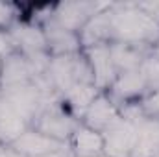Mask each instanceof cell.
<instances>
[{"label":"cell","mask_w":159,"mask_h":157,"mask_svg":"<svg viewBox=\"0 0 159 157\" xmlns=\"http://www.w3.org/2000/svg\"><path fill=\"white\" fill-rule=\"evenodd\" d=\"M89 65L94 76V85L104 87L117 78V67L111 57V46L109 44H94L89 46Z\"/></svg>","instance_id":"8"},{"label":"cell","mask_w":159,"mask_h":157,"mask_svg":"<svg viewBox=\"0 0 159 157\" xmlns=\"http://www.w3.org/2000/svg\"><path fill=\"white\" fill-rule=\"evenodd\" d=\"M44 39H46V44L50 46V50L54 54H57V56L74 54V50L78 48V43H80V39L76 37V34L72 30L63 28L56 20L48 22L46 32H44Z\"/></svg>","instance_id":"12"},{"label":"cell","mask_w":159,"mask_h":157,"mask_svg":"<svg viewBox=\"0 0 159 157\" xmlns=\"http://www.w3.org/2000/svg\"><path fill=\"white\" fill-rule=\"evenodd\" d=\"M148 87V79L143 74L141 69H135V70H128V72H122L117 76V81L113 85L115 92L122 96V98H129V96H135L139 92H143L144 89Z\"/></svg>","instance_id":"15"},{"label":"cell","mask_w":159,"mask_h":157,"mask_svg":"<svg viewBox=\"0 0 159 157\" xmlns=\"http://www.w3.org/2000/svg\"><path fill=\"white\" fill-rule=\"evenodd\" d=\"M143 107L146 111V117L159 118V87H156V91L150 94V98L144 100Z\"/></svg>","instance_id":"18"},{"label":"cell","mask_w":159,"mask_h":157,"mask_svg":"<svg viewBox=\"0 0 159 157\" xmlns=\"http://www.w3.org/2000/svg\"><path fill=\"white\" fill-rule=\"evenodd\" d=\"M156 157H159V154H157V155H156Z\"/></svg>","instance_id":"23"},{"label":"cell","mask_w":159,"mask_h":157,"mask_svg":"<svg viewBox=\"0 0 159 157\" xmlns=\"http://www.w3.org/2000/svg\"><path fill=\"white\" fill-rule=\"evenodd\" d=\"M109 41L113 43H137L144 44L159 39V24L144 11L133 6H120L107 13Z\"/></svg>","instance_id":"1"},{"label":"cell","mask_w":159,"mask_h":157,"mask_svg":"<svg viewBox=\"0 0 159 157\" xmlns=\"http://www.w3.org/2000/svg\"><path fill=\"white\" fill-rule=\"evenodd\" d=\"M35 76L37 74H35L32 61L24 54L17 52V54L6 57L2 74H0V83H2V89H7V87H15V85L32 83Z\"/></svg>","instance_id":"7"},{"label":"cell","mask_w":159,"mask_h":157,"mask_svg":"<svg viewBox=\"0 0 159 157\" xmlns=\"http://www.w3.org/2000/svg\"><path fill=\"white\" fill-rule=\"evenodd\" d=\"M72 141H74V152L78 157H98L104 152L102 133H98L87 126L76 128Z\"/></svg>","instance_id":"13"},{"label":"cell","mask_w":159,"mask_h":157,"mask_svg":"<svg viewBox=\"0 0 159 157\" xmlns=\"http://www.w3.org/2000/svg\"><path fill=\"white\" fill-rule=\"evenodd\" d=\"M0 157H24V155H20L13 148H7V150H0Z\"/></svg>","instance_id":"19"},{"label":"cell","mask_w":159,"mask_h":157,"mask_svg":"<svg viewBox=\"0 0 159 157\" xmlns=\"http://www.w3.org/2000/svg\"><path fill=\"white\" fill-rule=\"evenodd\" d=\"M48 74L52 78V83L56 91H61L63 94L80 83H93L94 76L91 70V65L80 57L78 54H65L50 59L48 65Z\"/></svg>","instance_id":"2"},{"label":"cell","mask_w":159,"mask_h":157,"mask_svg":"<svg viewBox=\"0 0 159 157\" xmlns=\"http://www.w3.org/2000/svg\"><path fill=\"white\" fill-rule=\"evenodd\" d=\"M34 126H35V131H39L46 137H52L59 142L74 135L78 128L76 120L59 105V102H52L44 105L34 120Z\"/></svg>","instance_id":"3"},{"label":"cell","mask_w":159,"mask_h":157,"mask_svg":"<svg viewBox=\"0 0 159 157\" xmlns=\"http://www.w3.org/2000/svg\"><path fill=\"white\" fill-rule=\"evenodd\" d=\"M102 139L107 157H131L137 142V126L129 118H119L102 133Z\"/></svg>","instance_id":"4"},{"label":"cell","mask_w":159,"mask_h":157,"mask_svg":"<svg viewBox=\"0 0 159 157\" xmlns=\"http://www.w3.org/2000/svg\"><path fill=\"white\" fill-rule=\"evenodd\" d=\"M11 148L24 157H41L61 152L63 142H59L52 137H46V135H43L35 129H26L17 141L11 142Z\"/></svg>","instance_id":"5"},{"label":"cell","mask_w":159,"mask_h":157,"mask_svg":"<svg viewBox=\"0 0 159 157\" xmlns=\"http://www.w3.org/2000/svg\"><path fill=\"white\" fill-rule=\"evenodd\" d=\"M7 13H9V9H7L4 4H0V22H4V20L7 19Z\"/></svg>","instance_id":"20"},{"label":"cell","mask_w":159,"mask_h":157,"mask_svg":"<svg viewBox=\"0 0 159 157\" xmlns=\"http://www.w3.org/2000/svg\"><path fill=\"white\" fill-rule=\"evenodd\" d=\"M17 50H19V44H17L15 37L11 35V32H7V34L0 32V56L9 57V56L17 54Z\"/></svg>","instance_id":"17"},{"label":"cell","mask_w":159,"mask_h":157,"mask_svg":"<svg viewBox=\"0 0 159 157\" xmlns=\"http://www.w3.org/2000/svg\"><path fill=\"white\" fill-rule=\"evenodd\" d=\"M11 35L15 37L17 44H19V50H22L24 56H37V54H44V50H46L44 34L39 32L37 28L15 26L11 30Z\"/></svg>","instance_id":"14"},{"label":"cell","mask_w":159,"mask_h":157,"mask_svg":"<svg viewBox=\"0 0 159 157\" xmlns=\"http://www.w3.org/2000/svg\"><path fill=\"white\" fill-rule=\"evenodd\" d=\"M98 157H107V155H98Z\"/></svg>","instance_id":"22"},{"label":"cell","mask_w":159,"mask_h":157,"mask_svg":"<svg viewBox=\"0 0 159 157\" xmlns=\"http://www.w3.org/2000/svg\"><path fill=\"white\" fill-rule=\"evenodd\" d=\"M106 7V4H91V2H74V4H61L56 15V22L67 30H76L83 26L87 20L96 17V11Z\"/></svg>","instance_id":"9"},{"label":"cell","mask_w":159,"mask_h":157,"mask_svg":"<svg viewBox=\"0 0 159 157\" xmlns=\"http://www.w3.org/2000/svg\"><path fill=\"white\" fill-rule=\"evenodd\" d=\"M137 126V142L131 157H156L159 154V118H129Z\"/></svg>","instance_id":"6"},{"label":"cell","mask_w":159,"mask_h":157,"mask_svg":"<svg viewBox=\"0 0 159 157\" xmlns=\"http://www.w3.org/2000/svg\"><path fill=\"white\" fill-rule=\"evenodd\" d=\"M109 46H111V57H113V63H115L117 70L119 69H122L124 72L135 70L148 57L144 44H137V43H113Z\"/></svg>","instance_id":"11"},{"label":"cell","mask_w":159,"mask_h":157,"mask_svg":"<svg viewBox=\"0 0 159 157\" xmlns=\"http://www.w3.org/2000/svg\"><path fill=\"white\" fill-rule=\"evenodd\" d=\"M63 96L74 111L85 113L87 107L96 98V87L93 83H80V85H74L72 89H69Z\"/></svg>","instance_id":"16"},{"label":"cell","mask_w":159,"mask_h":157,"mask_svg":"<svg viewBox=\"0 0 159 157\" xmlns=\"http://www.w3.org/2000/svg\"><path fill=\"white\" fill-rule=\"evenodd\" d=\"M120 117L117 113V109L113 107V104L107 98L98 96V98L93 100V104L85 111V126L94 129V131H98V133H104Z\"/></svg>","instance_id":"10"},{"label":"cell","mask_w":159,"mask_h":157,"mask_svg":"<svg viewBox=\"0 0 159 157\" xmlns=\"http://www.w3.org/2000/svg\"><path fill=\"white\" fill-rule=\"evenodd\" d=\"M41 157H70V155H69V152L61 150V152H56V154H48V155H41Z\"/></svg>","instance_id":"21"}]
</instances>
